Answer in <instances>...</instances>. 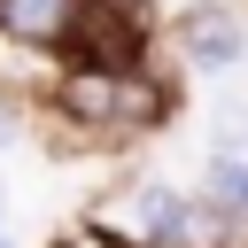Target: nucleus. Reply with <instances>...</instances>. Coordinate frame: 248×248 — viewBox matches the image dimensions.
I'll return each instance as SVG.
<instances>
[{
    "instance_id": "nucleus-3",
    "label": "nucleus",
    "mask_w": 248,
    "mask_h": 248,
    "mask_svg": "<svg viewBox=\"0 0 248 248\" xmlns=\"http://www.w3.org/2000/svg\"><path fill=\"white\" fill-rule=\"evenodd\" d=\"M202 202H209V217L225 225V248H240L248 240V147H209V163H202Z\"/></svg>"
},
{
    "instance_id": "nucleus-1",
    "label": "nucleus",
    "mask_w": 248,
    "mask_h": 248,
    "mask_svg": "<svg viewBox=\"0 0 248 248\" xmlns=\"http://www.w3.org/2000/svg\"><path fill=\"white\" fill-rule=\"evenodd\" d=\"M46 108H62L78 132H93V147H140L155 132H170L178 116V85L155 54H132V62H101V54H70Z\"/></svg>"
},
{
    "instance_id": "nucleus-5",
    "label": "nucleus",
    "mask_w": 248,
    "mask_h": 248,
    "mask_svg": "<svg viewBox=\"0 0 248 248\" xmlns=\"http://www.w3.org/2000/svg\"><path fill=\"white\" fill-rule=\"evenodd\" d=\"M62 62H70V54H54V46H31V39L0 31V93H8V101H23V108H46V93H54Z\"/></svg>"
},
{
    "instance_id": "nucleus-2",
    "label": "nucleus",
    "mask_w": 248,
    "mask_h": 248,
    "mask_svg": "<svg viewBox=\"0 0 248 248\" xmlns=\"http://www.w3.org/2000/svg\"><path fill=\"white\" fill-rule=\"evenodd\" d=\"M163 31H170L178 62L202 70V78H225V70L248 62V16H240L232 0H186V8H170Z\"/></svg>"
},
{
    "instance_id": "nucleus-6",
    "label": "nucleus",
    "mask_w": 248,
    "mask_h": 248,
    "mask_svg": "<svg viewBox=\"0 0 248 248\" xmlns=\"http://www.w3.org/2000/svg\"><path fill=\"white\" fill-rule=\"evenodd\" d=\"M0 232H8V225H0Z\"/></svg>"
},
{
    "instance_id": "nucleus-4",
    "label": "nucleus",
    "mask_w": 248,
    "mask_h": 248,
    "mask_svg": "<svg viewBox=\"0 0 248 248\" xmlns=\"http://www.w3.org/2000/svg\"><path fill=\"white\" fill-rule=\"evenodd\" d=\"M85 16H93V0H0V31H16L31 46H54V54L78 46Z\"/></svg>"
}]
</instances>
